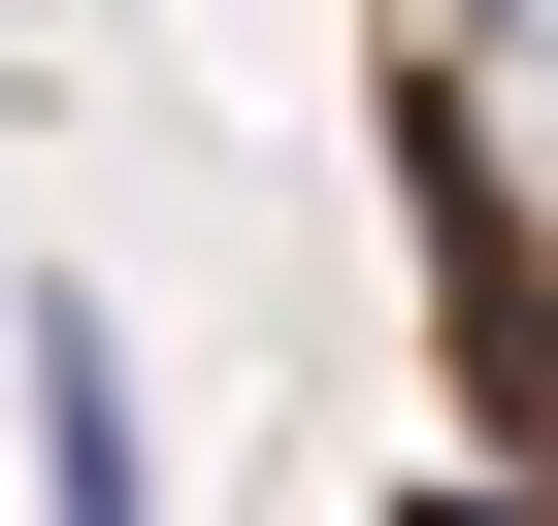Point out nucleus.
I'll return each mask as SVG.
<instances>
[{
    "label": "nucleus",
    "instance_id": "nucleus-1",
    "mask_svg": "<svg viewBox=\"0 0 558 526\" xmlns=\"http://www.w3.org/2000/svg\"><path fill=\"white\" fill-rule=\"evenodd\" d=\"M34 526H165V461H132V330H99V297H34Z\"/></svg>",
    "mask_w": 558,
    "mask_h": 526
}]
</instances>
